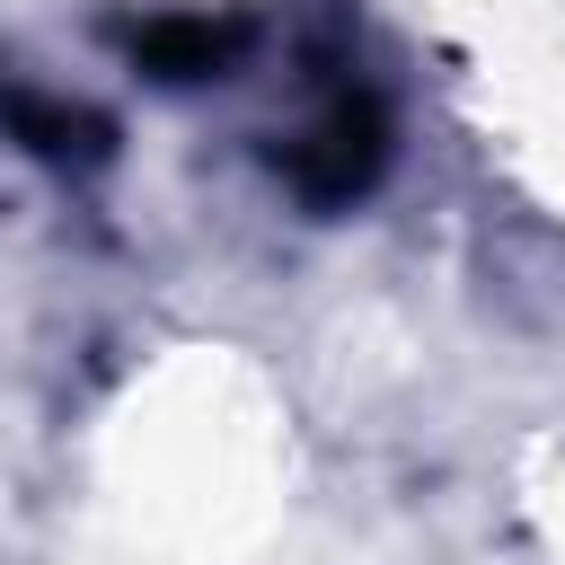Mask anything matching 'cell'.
<instances>
[{
    "instance_id": "3957f363",
    "label": "cell",
    "mask_w": 565,
    "mask_h": 565,
    "mask_svg": "<svg viewBox=\"0 0 565 565\" xmlns=\"http://www.w3.org/2000/svg\"><path fill=\"white\" fill-rule=\"evenodd\" d=\"M9 124L35 141V150H53V159H88L97 150V115H79V106H44V97H9Z\"/></svg>"
},
{
    "instance_id": "7a4b0ae2",
    "label": "cell",
    "mask_w": 565,
    "mask_h": 565,
    "mask_svg": "<svg viewBox=\"0 0 565 565\" xmlns=\"http://www.w3.org/2000/svg\"><path fill=\"white\" fill-rule=\"evenodd\" d=\"M230 53H238V26H212V18H168V26L141 35V62H150L159 79H203V71H221Z\"/></svg>"
},
{
    "instance_id": "6da1fadb",
    "label": "cell",
    "mask_w": 565,
    "mask_h": 565,
    "mask_svg": "<svg viewBox=\"0 0 565 565\" xmlns=\"http://www.w3.org/2000/svg\"><path fill=\"white\" fill-rule=\"evenodd\" d=\"M282 168H291V185H300L309 203H344V194H362L371 168H380V115H371L362 97L327 106V115L282 150Z\"/></svg>"
}]
</instances>
